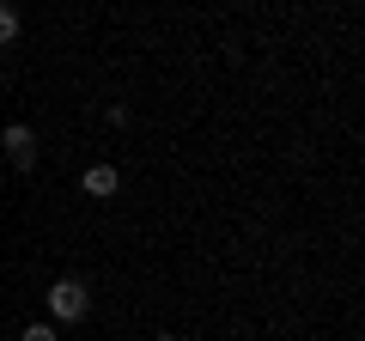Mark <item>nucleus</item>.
<instances>
[{
    "instance_id": "obj_4",
    "label": "nucleus",
    "mask_w": 365,
    "mask_h": 341,
    "mask_svg": "<svg viewBox=\"0 0 365 341\" xmlns=\"http://www.w3.org/2000/svg\"><path fill=\"white\" fill-rule=\"evenodd\" d=\"M13 37H19V6L0 0V43H13Z\"/></svg>"
},
{
    "instance_id": "obj_6",
    "label": "nucleus",
    "mask_w": 365,
    "mask_h": 341,
    "mask_svg": "<svg viewBox=\"0 0 365 341\" xmlns=\"http://www.w3.org/2000/svg\"><path fill=\"white\" fill-rule=\"evenodd\" d=\"M153 341H182V335H153Z\"/></svg>"
},
{
    "instance_id": "obj_2",
    "label": "nucleus",
    "mask_w": 365,
    "mask_h": 341,
    "mask_svg": "<svg viewBox=\"0 0 365 341\" xmlns=\"http://www.w3.org/2000/svg\"><path fill=\"white\" fill-rule=\"evenodd\" d=\"M0 146H6V158H13L19 170H37V128H31V122H13V128L0 134Z\"/></svg>"
},
{
    "instance_id": "obj_3",
    "label": "nucleus",
    "mask_w": 365,
    "mask_h": 341,
    "mask_svg": "<svg viewBox=\"0 0 365 341\" xmlns=\"http://www.w3.org/2000/svg\"><path fill=\"white\" fill-rule=\"evenodd\" d=\"M79 189H86L91 201H110V195L122 189V170H116V165H91L86 177H79Z\"/></svg>"
},
{
    "instance_id": "obj_1",
    "label": "nucleus",
    "mask_w": 365,
    "mask_h": 341,
    "mask_svg": "<svg viewBox=\"0 0 365 341\" xmlns=\"http://www.w3.org/2000/svg\"><path fill=\"white\" fill-rule=\"evenodd\" d=\"M49 311H55V323H79V317L91 311V292H86V280H55L49 287Z\"/></svg>"
},
{
    "instance_id": "obj_5",
    "label": "nucleus",
    "mask_w": 365,
    "mask_h": 341,
    "mask_svg": "<svg viewBox=\"0 0 365 341\" xmlns=\"http://www.w3.org/2000/svg\"><path fill=\"white\" fill-rule=\"evenodd\" d=\"M19 341H61V335H55L49 323H25V335H19Z\"/></svg>"
}]
</instances>
